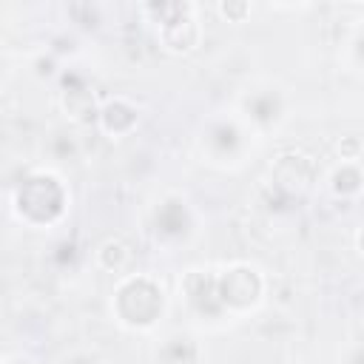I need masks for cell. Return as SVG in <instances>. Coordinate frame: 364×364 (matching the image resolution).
Instances as JSON below:
<instances>
[{
    "mask_svg": "<svg viewBox=\"0 0 364 364\" xmlns=\"http://www.w3.org/2000/svg\"><path fill=\"white\" fill-rule=\"evenodd\" d=\"M17 205H20V213H26L28 219L48 222L63 210V191H60V185L54 179L37 176V179H28L20 188Z\"/></svg>",
    "mask_w": 364,
    "mask_h": 364,
    "instance_id": "1",
    "label": "cell"
},
{
    "mask_svg": "<svg viewBox=\"0 0 364 364\" xmlns=\"http://www.w3.org/2000/svg\"><path fill=\"white\" fill-rule=\"evenodd\" d=\"M162 310V296L159 290L145 282V279H131L122 290H119V313L134 321V324H148L154 321V316Z\"/></svg>",
    "mask_w": 364,
    "mask_h": 364,
    "instance_id": "2",
    "label": "cell"
},
{
    "mask_svg": "<svg viewBox=\"0 0 364 364\" xmlns=\"http://www.w3.org/2000/svg\"><path fill=\"white\" fill-rule=\"evenodd\" d=\"M219 296H222V301L236 304V307L250 304V301L259 296V279H256V273L247 270V267H233V270L222 279Z\"/></svg>",
    "mask_w": 364,
    "mask_h": 364,
    "instance_id": "3",
    "label": "cell"
},
{
    "mask_svg": "<svg viewBox=\"0 0 364 364\" xmlns=\"http://www.w3.org/2000/svg\"><path fill=\"white\" fill-rule=\"evenodd\" d=\"M196 40H199V26H196V20L185 17V11L162 23V43L171 51H191L196 46Z\"/></svg>",
    "mask_w": 364,
    "mask_h": 364,
    "instance_id": "4",
    "label": "cell"
},
{
    "mask_svg": "<svg viewBox=\"0 0 364 364\" xmlns=\"http://www.w3.org/2000/svg\"><path fill=\"white\" fill-rule=\"evenodd\" d=\"M125 247H128V245H122L119 239H111V242H105V245H102V250H100V262H102L105 267H122V264H128L131 253L119 256V250H125Z\"/></svg>",
    "mask_w": 364,
    "mask_h": 364,
    "instance_id": "5",
    "label": "cell"
},
{
    "mask_svg": "<svg viewBox=\"0 0 364 364\" xmlns=\"http://www.w3.org/2000/svg\"><path fill=\"white\" fill-rule=\"evenodd\" d=\"M222 11H225V14H228V11H233V14H242V11H247V6H228V3H225V6H222Z\"/></svg>",
    "mask_w": 364,
    "mask_h": 364,
    "instance_id": "6",
    "label": "cell"
}]
</instances>
